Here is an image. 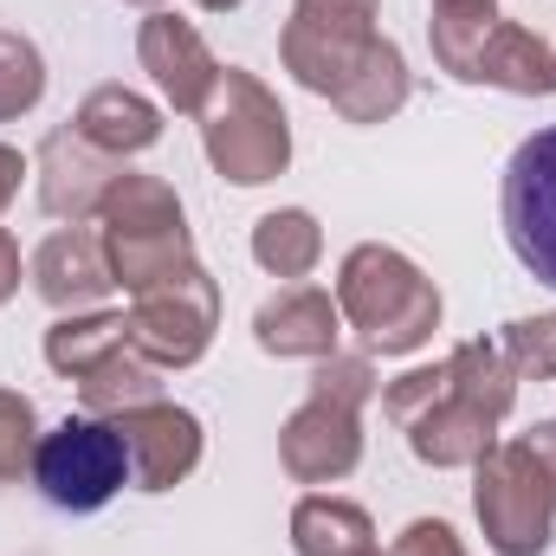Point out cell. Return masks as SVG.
<instances>
[{"mask_svg": "<svg viewBox=\"0 0 556 556\" xmlns=\"http://www.w3.org/2000/svg\"><path fill=\"white\" fill-rule=\"evenodd\" d=\"M511 395H518V382H511L505 350L479 337V343H459L446 363L402 376L382 395V408L408 433L415 459H427V466H479L498 446L492 427L511 415Z\"/></svg>", "mask_w": 556, "mask_h": 556, "instance_id": "cell-1", "label": "cell"}, {"mask_svg": "<svg viewBox=\"0 0 556 556\" xmlns=\"http://www.w3.org/2000/svg\"><path fill=\"white\" fill-rule=\"evenodd\" d=\"M337 311L363 330L369 350L382 356H408L440 330V291L408 253L395 247H356L337 273Z\"/></svg>", "mask_w": 556, "mask_h": 556, "instance_id": "cell-2", "label": "cell"}, {"mask_svg": "<svg viewBox=\"0 0 556 556\" xmlns=\"http://www.w3.org/2000/svg\"><path fill=\"white\" fill-rule=\"evenodd\" d=\"M98 220H104V260L111 278L137 298L149 285H162L168 273L194 266V240H188V220H181V201L168 181L155 175H117L98 201Z\"/></svg>", "mask_w": 556, "mask_h": 556, "instance_id": "cell-3", "label": "cell"}, {"mask_svg": "<svg viewBox=\"0 0 556 556\" xmlns=\"http://www.w3.org/2000/svg\"><path fill=\"white\" fill-rule=\"evenodd\" d=\"M201 142H207V162L240 188L273 181L291 162V124H285L278 98L240 65L220 72V85H214V98L201 111Z\"/></svg>", "mask_w": 556, "mask_h": 556, "instance_id": "cell-4", "label": "cell"}, {"mask_svg": "<svg viewBox=\"0 0 556 556\" xmlns=\"http://www.w3.org/2000/svg\"><path fill=\"white\" fill-rule=\"evenodd\" d=\"M33 485L59 511H104L130 485V446H124L117 420L72 415V420H59L52 433H39Z\"/></svg>", "mask_w": 556, "mask_h": 556, "instance_id": "cell-5", "label": "cell"}, {"mask_svg": "<svg viewBox=\"0 0 556 556\" xmlns=\"http://www.w3.org/2000/svg\"><path fill=\"white\" fill-rule=\"evenodd\" d=\"M278 46H285V72L304 91L337 98L376 52V0H291Z\"/></svg>", "mask_w": 556, "mask_h": 556, "instance_id": "cell-6", "label": "cell"}, {"mask_svg": "<svg viewBox=\"0 0 556 556\" xmlns=\"http://www.w3.org/2000/svg\"><path fill=\"white\" fill-rule=\"evenodd\" d=\"M472 472H479L472 505H479L485 544H492L498 556H544L551 551L556 492H551V479L538 472V459L511 440V446H492Z\"/></svg>", "mask_w": 556, "mask_h": 556, "instance_id": "cell-7", "label": "cell"}, {"mask_svg": "<svg viewBox=\"0 0 556 556\" xmlns=\"http://www.w3.org/2000/svg\"><path fill=\"white\" fill-rule=\"evenodd\" d=\"M214 324H220V285L201 273V266H181L162 285L137 291L130 304V343L155 369H188L207 356L214 343Z\"/></svg>", "mask_w": 556, "mask_h": 556, "instance_id": "cell-8", "label": "cell"}, {"mask_svg": "<svg viewBox=\"0 0 556 556\" xmlns=\"http://www.w3.org/2000/svg\"><path fill=\"white\" fill-rule=\"evenodd\" d=\"M498 220H505V240H511L518 266L556 291V124L525 137L518 155L505 162Z\"/></svg>", "mask_w": 556, "mask_h": 556, "instance_id": "cell-9", "label": "cell"}, {"mask_svg": "<svg viewBox=\"0 0 556 556\" xmlns=\"http://www.w3.org/2000/svg\"><path fill=\"white\" fill-rule=\"evenodd\" d=\"M137 52H142V72L155 78V91L175 104V111H188V117H201L207 111V98H214V85H220V59L207 52V39L188 26V20H175V13H149L137 33Z\"/></svg>", "mask_w": 556, "mask_h": 556, "instance_id": "cell-10", "label": "cell"}, {"mask_svg": "<svg viewBox=\"0 0 556 556\" xmlns=\"http://www.w3.org/2000/svg\"><path fill=\"white\" fill-rule=\"evenodd\" d=\"M356 415H363V408H350V402L311 395L298 415L285 420V433H278L285 472L304 479V485H324V479L356 472V459H363V420Z\"/></svg>", "mask_w": 556, "mask_h": 556, "instance_id": "cell-11", "label": "cell"}, {"mask_svg": "<svg viewBox=\"0 0 556 556\" xmlns=\"http://www.w3.org/2000/svg\"><path fill=\"white\" fill-rule=\"evenodd\" d=\"M117 433L130 446V485L142 492H168L201 466V420L175 402H142L117 415Z\"/></svg>", "mask_w": 556, "mask_h": 556, "instance_id": "cell-12", "label": "cell"}, {"mask_svg": "<svg viewBox=\"0 0 556 556\" xmlns=\"http://www.w3.org/2000/svg\"><path fill=\"white\" fill-rule=\"evenodd\" d=\"M111 181H117L111 175V155L91 149L78 130H52V137L39 142V207L52 220H72L78 227L85 214H98V201H104Z\"/></svg>", "mask_w": 556, "mask_h": 556, "instance_id": "cell-13", "label": "cell"}, {"mask_svg": "<svg viewBox=\"0 0 556 556\" xmlns=\"http://www.w3.org/2000/svg\"><path fill=\"white\" fill-rule=\"evenodd\" d=\"M111 260H104V240L91 227H59L39 253H33V291L52 304V311H91L104 291H111Z\"/></svg>", "mask_w": 556, "mask_h": 556, "instance_id": "cell-14", "label": "cell"}, {"mask_svg": "<svg viewBox=\"0 0 556 556\" xmlns=\"http://www.w3.org/2000/svg\"><path fill=\"white\" fill-rule=\"evenodd\" d=\"M337 324H343V311H337L330 291H317V285H285L278 298L260 304L253 337H260L266 356H317V363H324V356L337 350Z\"/></svg>", "mask_w": 556, "mask_h": 556, "instance_id": "cell-15", "label": "cell"}, {"mask_svg": "<svg viewBox=\"0 0 556 556\" xmlns=\"http://www.w3.org/2000/svg\"><path fill=\"white\" fill-rule=\"evenodd\" d=\"M466 85H498V91H518V98H551L556 59L531 26H518V20L498 13L492 33H485V46H479V59H472V72H466Z\"/></svg>", "mask_w": 556, "mask_h": 556, "instance_id": "cell-16", "label": "cell"}, {"mask_svg": "<svg viewBox=\"0 0 556 556\" xmlns=\"http://www.w3.org/2000/svg\"><path fill=\"white\" fill-rule=\"evenodd\" d=\"M72 130L91 142V149H104L111 162H124V155H142L149 142L162 137V111L142 91H130V85H98L78 104V124Z\"/></svg>", "mask_w": 556, "mask_h": 556, "instance_id": "cell-17", "label": "cell"}, {"mask_svg": "<svg viewBox=\"0 0 556 556\" xmlns=\"http://www.w3.org/2000/svg\"><path fill=\"white\" fill-rule=\"evenodd\" d=\"M291 544L298 556H376V525L350 498H304L291 511Z\"/></svg>", "mask_w": 556, "mask_h": 556, "instance_id": "cell-18", "label": "cell"}, {"mask_svg": "<svg viewBox=\"0 0 556 556\" xmlns=\"http://www.w3.org/2000/svg\"><path fill=\"white\" fill-rule=\"evenodd\" d=\"M78 395H85V408L91 415H124V408H142V402H162V369L142 356L137 343H124V350H111L91 376H78Z\"/></svg>", "mask_w": 556, "mask_h": 556, "instance_id": "cell-19", "label": "cell"}, {"mask_svg": "<svg viewBox=\"0 0 556 556\" xmlns=\"http://www.w3.org/2000/svg\"><path fill=\"white\" fill-rule=\"evenodd\" d=\"M350 124H382V117H395L402 104H408V59L389 46V39H376V52L363 59V72L330 98Z\"/></svg>", "mask_w": 556, "mask_h": 556, "instance_id": "cell-20", "label": "cell"}, {"mask_svg": "<svg viewBox=\"0 0 556 556\" xmlns=\"http://www.w3.org/2000/svg\"><path fill=\"white\" fill-rule=\"evenodd\" d=\"M130 343V317H117V311H91V317H59L52 330H46V363L59 369V376H91L111 350H124Z\"/></svg>", "mask_w": 556, "mask_h": 556, "instance_id": "cell-21", "label": "cell"}, {"mask_svg": "<svg viewBox=\"0 0 556 556\" xmlns=\"http://www.w3.org/2000/svg\"><path fill=\"white\" fill-rule=\"evenodd\" d=\"M253 260L273 278H304L317 260H324V233L304 207H278L253 227Z\"/></svg>", "mask_w": 556, "mask_h": 556, "instance_id": "cell-22", "label": "cell"}, {"mask_svg": "<svg viewBox=\"0 0 556 556\" xmlns=\"http://www.w3.org/2000/svg\"><path fill=\"white\" fill-rule=\"evenodd\" d=\"M492 20H498L492 0H433L427 39H433V59H440L459 85H466V72H472V59H479V46H485Z\"/></svg>", "mask_w": 556, "mask_h": 556, "instance_id": "cell-23", "label": "cell"}, {"mask_svg": "<svg viewBox=\"0 0 556 556\" xmlns=\"http://www.w3.org/2000/svg\"><path fill=\"white\" fill-rule=\"evenodd\" d=\"M39 91H46V59H39V46L20 39V33H0V124L20 117V111H33Z\"/></svg>", "mask_w": 556, "mask_h": 556, "instance_id": "cell-24", "label": "cell"}, {"mask_svg": "<svg viewBox=\"0 0 556 556\" xmlns=\"http://www.w3.org/2000/svg\"><path fill=\"white\" fill-rule=\"evenodd\" d=\"M39 453V415L20 389H0V485H13L20 472H33Z\"/></svg>", "mask_w": 556, "mask_h": 556, "instance_id": "cell-25", "label": "cell"}, {"mask_svg": "<svg viewBox=\"0 0 556 556\" xmlns=\"http://www.w3.org/2000/svg\"><path fill=\"white\" fill-rule=\"evenodd\" d=\"M498 350H505L511 376H556V311L551 317H518V324H505Z\"/></svg>", "mask_w": 556, "mask_h": 556, "instance_id": "cell-26", "label": "cell"}, {"mask_svg": "<svg viewBox=\"0 0 556 556\" xmlns=\"http://www.w3.org/2000/svg\"><path fill=\"white\" fill-rule=\"evenodd\" d=\"M311 395H330V402H350V408H363L369 395H376V369H369V356H324L317 363V376H311Z\"/></svg>", "mask_w": 556, "mask_h": 556, "instance_id": "cell-27", "label": "cell"}, {"mask_svg": "<svg viewBox=\"0 0 556 556\" xmlns=\"http://www.w3.org/2000/svg\"><path fill=\"white\" fill-rule=\"evenodd\" d=\"M395 556H466V551H459L453 525H440V518H415V525L402 531V544H395Z\"/></svg>", "mask_w": 556, "mask_h": 556, "instance_id": "cell-28", "label": "cell"}, {"mask_svg": "<svg viewBox=\"0 0 556 556\" xmlns=\"http://www.w3.org/2000/svg\"><path fill=\"white\" fill-rule=\"evenodd\" d=\"M518 446L538 459V472L551 479V492H556V420H538L531 433H518Z\"/></svg>", "mask_w": 556, "mask_h": 556, "instance_id": "cell-29", "label": "cell"}, {"mask_svg": "<svg viewBox=\"0 0 556 556\" xmlns=\"http://www.w3.org/2000/svg\"><path fill=\"white\" fill-rule=\"evenodd\" d=\"M20 181H26V155L0 142V214H7V201L20 194Z\"/></svg>", "mask_w": 556, "mask_h": 556, "instance_id": "cell-30", "label": "cell"}, {"mask_svg": "<svg viewBox=\"0 0 556 556\" xmlns=\"http://www.w3.org/2000/svg\"><path fill=\"white\" fill-rule=\"evenodd\" d=\"M20 291V247H13V233L0 227V304Z\"/></svg>", "mask_w": 556, "mask_h": 556, "instance_id": "cell-31", "label": "cell"}, {"mask_svg": "<svg viewBox=\"0 0 556 556\" xmlns=\"http://www.w3.org/2000/svg\"><path fill=\"white\" fill-rule=\"evenodd\" d=\"M201 7H207V13H233L240 0H201Z\"/></svg>", "mask_w": 556, "mask_h": 556, "instance_id": "cell-32", "label": "cell"}, {"mask_svg": "<svg viewBox=\"0 0 556 556\" xmlns=\"http://www.w3.org/2000/svg\"><path fill=\"white\" fill-rule=\"evenodd\" d=\"M130 7H162V0H130Z\"/></svg>", "mask_w": 556, "mask_h": 556, "instance_id": "cell-33", "label": "cell"}]
</instances>
